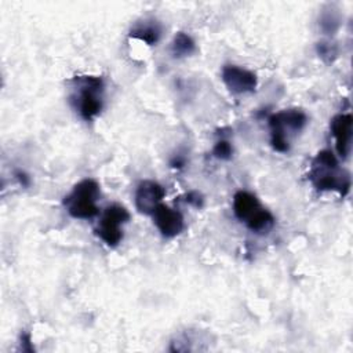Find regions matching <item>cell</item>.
Returning <instances> with one entry per match:
<instances>
[{
    "label": "cell",
    "instance_id": "5b68a950",
    "mask_svg": "<svg viewBox=\"0 0 353 353\" xmlns=\"http://www.w3.org/2000/svg\"><path fill=\"white\" fill-rule=\"evenodd\" d=\"M307 123V116L301 109H285L269 117L270 143L276 152L285 153L290 149V137L299 132Z\"/></svg>",
    "mask_w": 353,
    "mask_h": 353
},
{
    "label": "cell",
    "instance_id": "6da1fadb",
    "mask_svg": "<svg viewBox=\"0 0 353 353\" xmlns=\"http://www.w3.org/2000/svg\"><path fill=\"white\" fill-rule=\"evenodd\" d=\"M312 185L320 190H335L341 196H346L350 190V175L346 170L339 167L335 154L328 150H320L312 160L307 174Z\"/></svg>",
    "mask_w": 353,
    "mask_h": 353
},
{
    "label": "cell",
    "instance_id": "2e32d148",
    "mask_svg": "<svg viewBox=\"0 0 353 353\" xmlns=\"http://www.w3.org/2000/svg\"><path fill=\"white\" fill-rule=\"evenodd\" d=\"M185 200H186V203H189V204H192V205H194L197 208H200L203 205V201H204L203 196L199 192H189L186 194Z\"/></svg>",
    "mask_w": 353,
    "mask_h": 353
},
{
    "label": "cell",
    "instance_id": "7a4b0ae2",
    "mask_svg": "<svg viewBox=\"0 0 353 353\" xmlns=\"http://www.w3.org/2000/svg\"><path fill=\"white\" fill-rule=\"evenodd\" d=\"M70 83L72 92L69 101L72 106L83 120H94L103 106V79L99 76H76Z\"/></svg>",
    "mask_w": 353,
    "mask_h": 353
},
{
    "label": "cell",
    "instance_id": "9c48e42d",
    "mask_svg": "<svg viewBox=\"0 0 353 353\" xmlns=\"http://www.w3.org/2000/svg\"><path fill=\"white\" fill-rule=\"evenodd\" d=\"M165 196L164 188L152 179H143L139 182L135 190V207L139 212L152 215L156 207Z\"/></svg>",
    "mask_w": 353,
    "mask_h": 353
},
{
    "label": "cell",
    "instance_id": "ba28073f",
    "mask_svg": "<svg viewBox=\"0 0 353 353\" xmlns=\"http://www.w3.org/2000/svg\"><path fill=\"white\" fill-rule=\"evenodd\" d=\"M331 134L335 141L336 153L342 159H347L352 149L353 137V117L350 113L335 114L330 123Z\"/></svg>",
    "mask_w": 353,
    "mask_h": 353
},
{
    "label": "cell",
    "instance_id": "5bb4252c",
    "mask_svg": "<svg viewBox=\"0 0 353 353\" xmlns=\"http://www.w3.org/2000/svg\"><path fill=\"white\" fill-rule=\"evenodd\" d=\"M319 57L325 62H332L338 55V47L331 41H320L316 46Z\"/></svg>",
    "mask_w": 353,
    "mask_h": 353
},
{
    "label": "cell",
    "instance_id": "7c38bea8",
    "mask_svg": "<svg viewBox=\"0 0 353 353\" xmlns=\"http://www.w3.org/2000/svg\"><path fill=\"white\" fill-rule=\"evenodd\" d=\"M196 51V43L192 39V36H189L185 32H178L171 43V52L175 58H183V57H189Z\"/></svg>",
    "mask_w": 353,
    "mask_h": 353
},
{
    "label": "cell",
    "instance_id": "52a82bcc",
    "mask_svg": "<svg viewBox=\"0 0 353 353\" xmlns=\"http://www.w3.org/2000/svg\"><path fill=\"white\" fill-rule=\"evenodd\" d=\"M221 79L233 94L254 92L258 84L254 72L237 65H225L221 72Z\"/></svg>",
    "mask_w": 353,
    "mask_h": 353
},
{
    "label": "cell",
    "instance_id": "e0dca14e",
    "mask_svg": "<svg viewBox=\"0 0 353 353\" xmlns=\"http://www.w3.org/2000/svg\"><path fill=\"white\" fill-rule=\"evenodd\" d=\"M21 349L25 352H33V346H32V341H30V334L23 332L21 335Z\"/></svg>",
    "mask_w": 353,
    "mask_h": 353
},
{
    "label": "cell",
    "instance_id": "3957f363",
    "mask_svg": "<svg viewBox=\"0 0 353 353\" xmlns=\"http://www.w3.org/2000/svg\"><path fill=\"white\" fill-rule=\"evenodd\" d=\"M233 214L255 233H268L274 225V216L259 203L255 194L239 190L233 196Z\"/></svg>",
    "mask_w": 353,
    "mask_h": 353
},
{
    "label": "cell",
    "instance_id": "8992f818",
    "mask_svg": "<svg viewBox=\"0 0 353 353\" xmlns=\"http://www.w3.org/2000/svg\"><path fill=\"white\" fill-rule=\"evenodd\" d=\"M130 219V212L120 204L108 205L97 225V236L109 247H116L123 240V225Z\"/></svg>",
    "mask_w": 353,
    "mask_h": 353
},
{
    "label": "cell",
    "instance_id": "277c9868",
    "mask_svg": "<svg viewBox=\"0 0 353 353\" xmlns=\"http://www.w3.org/2000/svg\"><path fill=\"white\" fill-rule=\"evenodd\" d=\"M101 189L95 179L85 178L77 182L73 189L63 197V207L72 218L91 219L98 215Z\"/></svg>",
    "mask_w": 353,
    "mask_h": 353
},
{
    "label": "cell",
    "instance_id": "30bf717a",
    "mask_svg": "<svg viewBox=\"0 0 353 353\" xmlns=\"http://www.w3.org/2000/svg\"><path fill=\"white\" fill-rule=\"evenodd\" d=\"M152 218L159 232L167 239L178 236L185 228L182 214L178 210H174L163 203H160L152 212Z\"/></svg>",
    "mask_w": 353,
    "mask_h": 353
},
{
    "label": "cell",
    "instance_id": "ac0fdd59",
    "mask_svg": "<svg viewBox=\"0 0 353 353\" xmlns=\"http://www.w3.org/2000/svg\"><path fill=\"white\" fill-rule=\"evenodd\" d=\"M15 175H17V176H18V179H19V181H21V183H23V185H25V186H26V185H28V183H29V179H28V176H26V175H25V174H23V172H17V174H15Z\"/></svg>",
    "mask_w": 353,
    "mask_h": 353
},
{
    "label": "cell",
    "instance_id": "9a60e30c",
    "mask_svg": "<svg viewBox=\"0 0 353 353\" xmlns=\"http://www.w3.org/2000/svg\"><path fill=\"white\" fill-rule=\"evenodd\" d=\"M212 154L219 160H230L233 156V146L229 141L219 139L212 148Z\"/></svg>",
    "mask_w": 353,
    "mask_h": 353
},
{
    "label": "cell",
    "instance_id": "4fadbf2b",
    "mask_svg": "<svg viewBox=\"0 0 353 353\" xmlns=\"http://www.w3.org/2000/svg\"><path fill=\"white\" fill-rule=\"evenodd\" d=\"M341 22H342V18H341V14L336 8L334 7H328L325 10L321 11L320 14V18H319V25H320V29L325 33V34H334L339 26H341Z\"/></svg>",
    "mask_w": 353,
    "mask_h": 353
},
{
    "label": "cell",
    "instance_id": "8fae6325",
    "mask_svg": "<svg viewBox=\"0 0 353 353\" xmlns=\"http://www.w3.org/2000/svg\"><path fill=\"white\" fill-rule=\"evenodd\" d=\"M161 25L154 18H143L137 21L130 29V37L138 39L148 46H154L161 36Z\"/></svg>",
    "mask_w": 353,
    "mask_h": 353
}]
</instances>
